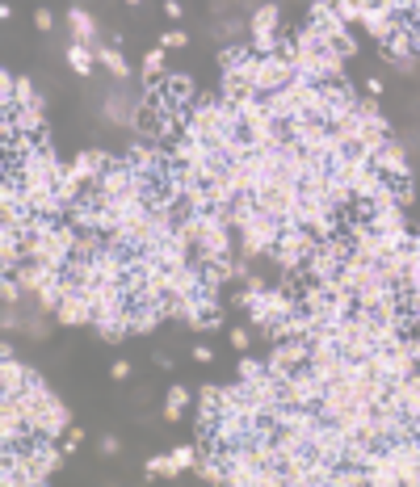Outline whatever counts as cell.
<instances>
[{
    "label": "cell",
    "mask_w": 420,
    "mask_h": 487,
    "mask_svg": "<svg viewBox=\"0 0 420 487\" xmlns=\"http://www.w3.org/2000/svg\"><path fill=\"white\" fill-rule=\"evenodd\" d=\"M147 475H177V462H173V454H164V458H147V466H143Z\"/></svg>",
    "instance_id": "cell-21"
},
{
    "label": "cell",
    "mask_w": 420,
    "mask_h": 487,
    "mask_svg": "<svg viewBox=\"0 0 420 487\" xmlns=\"http://www.w3.org/2000/svg\"><path fill=\"white\" fill-rule=\"evenodd\" d=\"M281 227L286 223H278V219H269V215H252L248 219V227L239 231V252H244V261H257V257H269L274 252V244L281 240Z\"/></svg>",
    "instance_id": "cell-3"
},
{
    "label": "cell",
    "mask_w": 420,
    "mask_h": 487,
    "mask_svg": "<svg viewBox=\"0 0 420 487\" xmlns=\"http://www.w3.org/2000/svg\"><path fill=\"white\" fill-rule=\"evenodd\" d=\"M412 46H416V55H420V30H416V43H412Z\"/></svg>",
    "instance_id": "cell-34"
},
{
    "label": "cell",
    "mask_w": 420,
    "mask_h": 487,
    "mask_svg": "<svg viewBox=\"0 0 420 487\" xmlns=\"http://www.w3.org/2000/svg\"><path fill=\"white\" fill-rule=\"evenodd\" d=\"M298 202H303V185L290 181V177H265L252 189V206H257L261 215L278 219V223H294Z\"/></svg>",
    "instance_id": "cell-1"
},
{
    "label": "cell",
    "mask_w": 420,
    "mask_h": 487,
    "mask_svg": "<svg viewBox=\"0 0 420 487\" xmlns=\"http://www.w3.org/2000/svg\"><path fill=\"white\" fill-rule=\"evenodd\" d=\"M210 345H193V361H202V365H206V361H210Z\"/></svg>",
    "instance_id": "cell-31"
},
{
    "label": "cell",
    "mask_w": 420,
    "mask_h": 487,
    "mask_svg": "<svg viewBox=\"0 0 420 487\" xmlns=\"http://www.w3.org/2000/svg\"><path fill=\"white\" fill-rule=\"evenodd\" d=\"M30 429H34V437H47V441L68 437V429H72V412H68V403L55 395V391H47V395L38 399V407H34Z\"/></svg>",
    "instance_id": "cell-4"
},
{
    "label": "cell",
    "mask_w": 420,
    "mask_h": 487,
    "mask_svg": "<svg viewBox=\"0 0 420 487\" xmlns=\"http://www.w3.org/2000/svg\"><path fill=\"white\" fill-rule=\"evenodd\" d=\"M80 441H85V433H80V429H68V454H72Z\"/></svg>",
    "instance_id": "cell-32"
},
{
    "label": "cell",
    "mask_w": 420,
    "mask_h": 487,
    "mask_svg": "<svg viewBox=\"0 0 420 487\" xmlns=\"http://www.w3.org/2000/svg\"><path fill=\"white\" fill-rule=\"evenodd\" d=\"M68 30H72V43L97 46V26H93V17H89L85 9H72V13H68Z\"/></svg>",
    "instance_id": "cell-15"
},
{
    "label": "cell",
    "mask_w": 420,
    "mask_h": 487,
    "mask_svg": "<svg viewBox=\"0 0 420 487\" xmlns=\"http://www.w3.org/2000/svg\"><path fill=\"white\" fill-rule=\"evenodd\" d=\"M189 38L185 34H181V30H168V34H160V46H173V50H177V46H185Z\"/></svg>",
    "instance_id": "cell-26"
},
{
    "label": "cell",
    "mask_w": 420,
    "mask_h": 487,
    "mask_svg": "<svg viewBox=\"0 0 420 487\" xmlns=\"http://www.w3.org/2000/svg\"><path fill=\"white\" fill-rule=\"evenodd\" d=\"M336 50H340V55H345V59H349V55H353V50H357V43H353V34H349V38H340V43H336Z\"/></svg>",
    "instance_id": "cell-30"
},
{
    "label": "cell",
    "mask_w": 420,
    "mask_h": 487,
    "mask_svg": "<svg viewBox=\"0 0 420 487\" xmlns=\"http://www.w3.org/2000/svg\"><path fill=\"white\" fill-rule=\"evenodd\" d=\"M311 26L324 34V43H340V38H349V21L336 13V4L332 0H311Z\"/></svg>",
    "instance_id": "cell-9"
},
{
    "label": "cell",
    "mask_w": 420,
    "mask_h": 487,
    "mask_svg": "<svg viewBox=\"0 0 420 487\" xmlns=\"http://www.w3.org/2000/svg\"><path fill=\"white\" fill-rule=\"evenodd\" d=\"M38 92H34V85H30V76H17V105H26V101H34ZM13 105V109H17Z\"/></svg>",
    "instance_id": "cell-23"
},
{
    "label": "cell",
    "mask_w": 420,
    "mask_h": 487,
    "mask_svg": "<svg viewBox=\"0 0 420 487\" xmlns=\"http://www.w3.org/2000/svg\"><path fill=\"white\" fill-rule=\"evenodd\" d=\"M143 76H147V85L164 76V46H156V50H147V59H143Z\"/></svg>",
    "instance_id": "cell-20"
},
{
    "label": "cell",
    "mask_w": 420,
    "mask_h": 487,
    "mask_svg": "<svg viewBox=\"0 0 420 487\" xmlns=\"http://www.w3.org/2000/svg\"><path fill=\"white\" fill-rule=\"evenodd\" d=\"M412 248H416V252H420V235H412Z\"/></svg>",
    "instance_id": "cell-33"
},
{
    "label": "cell",
    "mask_w": 420,
    "mask_h": 487,
    "mask_svg": "<svg viewBox=\"0 0 420 487\" xmlns=\"http://www.w3.org/2000/svg\"><path fill=\"white\" fill-rule=\"evenodd\" d=\"M336 215H340V210H332L328 202L307 198V193H303V202H298V210H294V223H298V227H307L316 240H328V235H336Z\"/></svg>",
    "instance_id": "cell-7"
},
{
    "label": "cell",
    "mask_w": 420,
    "mask_h": 487,
    "mask_svg": "<svg viewBox=\"0 0 420 487\" xmlns=\"http://www.w3.org/2000/svg\"><path fill=\"white\" fill-rule=\"evenodd\" d=\"M93 50H97V63H101V68H105L109 76H118V80H126V76H131L126 59H122V55H118L114 46H93Z\"/></svg>",
    "instance_id": "cell-18"
},
{
    "label": "cell",
    "mask_w": 420,
    "mask_h": 487,
    "mask_svg": "<svg viewBox=\"0 0 420 487\" xmlns=\"http://www.w3.org/2000/svg\"><path fill=\"white\" fill-rule=\"evenodd\" d=\"M294 76H298V68H294V59L281 55V50H274V55H257V63H252V85H257L261 97L286 89Z\"/></svg>",
    "instance_id": "cell-5"
},
{
    "label": "cell",
    "mask_w": 420,
    "mask_h": 487,
    "mask_svg": "<svg viewBox=\"0 0 420 487\" xmlns=\"http://www.w3.org/2000/svg\"><path fill=\"white\" fill-rule=\"evenodd\" d=\"M248 30H252V38H261V34H278V4H261V9L252 13Z\"/></svg>",
    "instance_id": "cell-16"
},
{
    "label": "cell",
    "mask_w": 420,
    "mask_h": 487,
    "mask_svg": "<svg viewBox=\"0 0 420 487\" xmlns=\"http://www.w3.org/2000/svg\"><path fill=\"white\" fill-rule=\"evenodd\" d=\"M30 374H34V370H26L17 357H4V370H0L4 395H21V391H26V382H30Z\"/></svg>",
    "instance_id": "cell-14"
},
{
    "label": "cell",
    "mask_w": 420,
    "mask_h": 487,
    "mask_svg": "<svg viewBox=\"0 0 420 487\" xmlns=\"http://www.w3.org/2000/svg\"><path fill=\"white\" fill-rule=\"evenodd\" d=\"M55 319L63 323V328H85V323H93V303L80 294V286H72L68 294H63V303L55 311Z\"/></svg>",
    "instance_id": "cell-11"
},
{
    "label": "cell",
    "mask_w": 420,
    "mask_h": 487,
    "mask_svg": "<svg viewBox=\"0 0 420 487\" xmlns=\"http://www.w3.org/2000/svg\"><path fill=\"white\" fill-rule=\"evenodd\" d=\"M362 26L370 30V38H378V43H387L391 34H395V26H399V17L382 4V0H370V9L362 13Z\"/></svg>",
    "instance_id": "cell-12"
},
{
    "label": "cell",
    "mask_w": 420,
    "mask_h": 487,
    "mask_svg": "<svg viewBox=\"0 0 420 487\" xmlns=\"http://www.w3.org/2000/svg\"><path fill=\"white\" fill-rule=\"evenodd\" d=\"M105 164H109V156H101V151H80V156H76L68 168H72L76 177L85 181V185H93V181L105 173Z\"/></svg>",
    "instance_id": "cell-13"
},
{
    "label": "cell",
    "mask_w": 420,
    "mask_h": 487,
    "mask_svg": "<svg viewBox=\"0 0 420 487\" xmlns=\"http://www.w3.org/2000/svg\"><path fill=\"white\" fill-rule=\"evenodd\" d=\"M34 26H38V30H50V26H55V17H50L47 9H38V13H34Z\"/></svg>",
    "instance_id": "cell-29"
},
{
    "label": "cell",
    "mask_w": 420,
    "mask_h": 487,
    "mask_svg": "<svg viewBox=\"0 0 420 487\" xmlns=\"http://www.w3.org/2000/svg\"><path fill=\"white\" fill-rule=\"evenodd\" d=\"M257 374H265V365L257 357H239V378H257Z\"/></svg>",
    "instance_id": "cell-24"
},
{
    "label": "cell",
    "mask_w": 420,
    "mask_h": 487,
    "mask_svg": "<svg viewBox=\"0 0 420 487\" xmlns=\"http://www.w3.org/2000/svg\"><path fill=\"white\" fill-rule=\"evenodd\" d=\"M109 374H114L118 382H126V378H131V361H114V365H109Z\"/></svg>",
    "instance_id": "cell-28"
},
{
    "label": "cell",
    "mask_w": 420,
    "mask_h": 487,
    "mask_svg": "<svg viewBox=\"0 0 420 487\" xmlns=\"http://www.w3.org/2000/svg\"><path fill=\"white\" fill-rule=\"evenodd\" d=\"M320 399H324V378L311 370V365H303V370H294L286 382H281V403H298V407H320Z\"/></svg>",
    "instance_id": "cell-6"
},
{
    "label": "cell",
    "mask_w": 420,
    "mask_h": 487,
    "mask_svg": "<svg viewBox=\"0 0 420 487\" xmlns=\"http://www.w3.org/2000/svg\"><path fill=\"white\" fill-rule=\"evenodd\" d=\"M164 403H168V407H181V412H185L189 391H185V387H168V395H164Z\"/></svg>",
    "instance_id": "cell-25"
},
{
    "label": "cell",
    "mask_w": 420,
    "mask_h": 487,
    "mask_svg": "<svg viewBox=\"0 0 420 487\" xmlns=\"http://www.w3.org/2000/svg\"><path fill=\"white\" fill-rule=\"evenodd\" d=\"M307 353H311V345L307 341H278V349L269 353V361H265V374H274V378H290L294 370H303L307 365Z\"/></svg>",
    "instance_id": "cell-8"
},
{
    "label": "cell",
    "mask_w": 420,
    "mask_h": 487,
    "mask_svg": "<svg viewBox=\"0 0 420 487\" xmlns=\"http://www.w3.org/2000/svg\"><path fill=\"white\" fill-rule=\"evenodd\" d=\"M248 341H252V336H248V328H235V332H232V349H239V353L248 349Z\"/></svg>",
    "instance_id": "cell-27"
},
{
    "label": "cell",
    "mask_w": 420,
    "mask_h": 487,
    "mask_svg": "<svg viewBox=\"0 0 420 487\" xmlns=\"http://www.w3.org/2000/svg\"><path fill=\"white\" fill-rule=\"evenodd\" d=\"M173 462H177V471L198 466V449H193V445H177V449H173Z\"/></svg>",
    "instance_id": "cell-22"
},
{
    "label": "cell",
    "mask_w": 420,
    "mask_h": 487,
    "mask_svg": "<svg viewBox=\"0 0 420 487\" xmlns=\"http://www.w3.org/2000/svg\"><path fill=\"white\" fill-rule=\"evenodd\" d=\"M320 240L307 231V227H298V223H286L281 227V240L274 244V261H278V269L281 273H303V261L311 257V248H316Z\"/></svg>",
    "instance_id": "cell-2"
},
{
    "label": "cell",
    "mask_w": 420,
    "mask_h": 487,
    "mask_svg": "<svg viewBox=\"0 0 420 487\" xmlns=\"http://www.w3.org/2000/svg\"><path fill=\"white\" fill-rule=\"evenodd\" d=\"M332 4H336V13H340V17H345L349 26H353V21L362 26V13L370 9V0H332Z\"/></svg>",
    "instance_id": "cell-19"
},
{
    "label": "cell",
    "mask_w": 420,
    "mask_h": 487,
    "mask_svg": "<svg viewBox=\"0 0 420 487\" xmlns=\"http://www.w3.org/2000/svg\"><path fill=\"white\" fill-rule=\"evenodd\" d=\"M374 168H378L387 181H412L408 151H404V143H395V139H387V143H382V151L374 156Z\"/></svg>",
    "instance_id": "cell-10"
},
{
    "label": "cell",
    "mask_w": 420,
    "mask_h": 487,
    "mask_svg": "<svg viewBox=\"0 0 420 487\" xmlns=\"http://www.w3.org/2000/svg\"><path fill=\"white\" fill-rule=\"evenodd\" d=\"M68 63H72V72L76 76H93V63H97V50L85 43H72L68 46Z\"/></svg>",
    "instance_id": "cell-17"
}]
</instances>
